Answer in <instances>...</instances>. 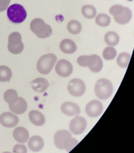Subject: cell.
<instances>
[{
  "label": "cell",
  "instance_id": "obj_16",
  "mask_svg": "<svg viewBox=\"0 0 134 153\" xmlns=\"http://www.w3.org/2000/svg\"><path fill=\"white\" fill-rule=\"evenodd\" d=\"M31 85L35 91L40 93L44 92L49 87L48 80L42 77L35 79L31 82Z\"/></svg>",
  "mask_w": 134,
  "mask_h": 153
},
{
  "label": "cell",
  "instance_id": "obj_30",
  "mask_svg": "<svg viewBox=\"0 0 134 153\" xmlns=\"http://www.w3.org/2000/svg\"><path fill=\"white\" fill-rule=\"evenodd\" d=\"M125 7L120 5H115L110 7L109 9V13L113 17L117 16L123 12Z\"/></svg>",
  "mask_w": 134,
  "mask_h": 153
},
{
  "label": "cell",
  "instance_id": "obj_26",
  "mask_svg": "<svg viewBox=\"0 0 134 153\" xmlns=\"http://www.w3.org/2000/svg\"><path fill=\"white\" fill-rule=\"evenodd\" d=\"M84 17L88 19H92L96 16L97 10L96 8L91 5H84L81 10Z\"/></svg>",
  "mask_w": 134,
  "mask_h": 153
},
{
  "label": "cell",
  "instance_id": "obj_33",
  "mask_svg": "<svg viewBox=\"0 0 134 153\" xmlns=\"http://www.w3.org/2000/svg\"><path fill=\"white\" fill-rule=\"evenodd\" d=\"M87 57H88V56H80L77 59V63L78 64V65L83 67H86Z\"/></svg>",
  "mask_w": 134,
  "mask_h": 153
},
{
  "label": "cell",
  "instance_id": "obj_7",
  "mask_svg": "<svg viewBox=\"0 0 134 153\" xmlns=\"http://www.w3.org/2000/svg\"><path fill=\"white\" fill-rule=\"evenodd\" d=\"M86 127L87 121L86 119L83 117L76 116L71 120L69 125V129L72 134L78 135L84 132Z\"/></svg>",
  "mask_w": 134,
  "mask_h": 153
},
{
  "label": "cell",
  "instance_id": "obj_13",
  "mask_svg": "<svg viewBox=\"0 0 134 153\" xmlns=\"http://www.w3.org/2000/svg\"><path fill=\"white\" fill-rule=\"evenodd\" d=\"M71 136V134L66 130L58 131L54 137V143L57 148L60 150L64 149V143L67 138Z\"/></svg>",
  "mask_w": 134,
  "mask_h": 153
},
{
  "label": "cell",
  "instance_id": "obj_25",
  "mask_svg": "<svg viewBox=\"0 0 134 153\" xmlns=\"http://www.w3.org/2000/svg\"><path fill=\"white\" fill-rule=\"evenodd\" d=\"M12 76V72L10 68L5 66H0V82H8Z\"/></svg>",
  "mask_w": 134,
  "mask_h": 153
},
{
  "label": "cell",
  "instance_id": "obj_11",
  "mask_svg": "<svg viewBox=\"0 0 134 153\" xmlns=\"http://www.w3.org/2000/svg\"><path fill=\"white\" fill-rule=\"evenodd\" d=\"M86 67H88L93 72H99L103 67L102 61L100 57L96 54L88 56L86 60Z\"/></svg>",
  "mask_w": 134,
  "mask_h": 153
},
{
  "label": "cell",
  "instance_id": "obj_8",
  "mask_svg": "<svg viewBox=\"0 0 134 153\" xmlns=\"http://www.w3.org/2000/svg\"><path fill=\"white\" fill-rule=\"evenodd\" d=\"M73 71L72 64L66 60H60L55 65V71L60 76L66 77L71 75Z\"/></svg>",
  "mask_w": 134,
  "mask_h": 153
},
{
  "label": "cell",
  "instance_id": "obj_18",
  "mask_svg": "<svg viewBox=\"0 0 134 153\" xmlns=\"http://www.w3.org/2000/svg\"><path fill=\"white\" fill-rule=\"evenodd\" d=\"M59 46L61 51L66 54H73L77 49L75 42L69 39H65L62 41Z\"/></svg>",
  "mask_w": 134,
  "mask_h": 153
},
{
  "label": "cell",
  "instance_id": "obj_21",
  "mask_svg": "<svg viewBox=\"0 0 134 153\" xmlns=\"http://www.w3.org/2000/svg\"><path fill=\"white\" fill-rule=\"evenodd\" d=\"M104 41L109 46H115L119 42L120 38L117 33L113 31H109L105 35Z\"/></svg>",
  "mask_w": 134,
  "mask_h": 153
},
{
  "label": "cell",
  "instance_id": "obj_31",
  "mask_svg": "<svg viewBox=\"0 0 134 153\" xmlns=\"http://www.w3.org/2000/svg\"><path fill=\"white\" fill-rule=\"evenodd\" d=\"M13 152V153H27V149L23 144H17L15 146Z\"/></svg>",
  "mask_w": 134,
  "mask_h": 153
},
{
  "label": "cell",
  "instance_id": "obj_6",
  "mask_svg": "<svg viewBox=\"0 0 134 153\" xmlns=\"http://www.w3.org/2000/svg\"><path fill=\"white\" fill-rule=\"evenodd\" d=\"M67 89L68 93L71 95L80 97L84 95L86 86L84 82L80 79H74L70 80L67 85Z\"/></svg>",
  "mask_w": 134,
  "mask_h": 153
},
{
  "label": "cell",
  "instance_id": "obj_23",
  "mask_svg": "<svg viewBox=\"0 0 134 153\" xmlns=\"http://www.w3.org/2000/svg\"><path fill=\"white\" fill-rule=\"evenodd\" d=\"M131 59V55L127 53H121L117 57L116 62L121 68H126L128 66Z\"/></svg>",
  "mask_w": 134,
  "mask_h": 153
},
{
  "label": "cell",
  "instance_id": "obj_32",
  "mask_svg": "<svg viewBox=\"0 0 134 153\" xmlns=\"http://www.w3.org/2000/svg\"><path fill=\"white\" fill-rule=\"evenodd\" d=\"M10 0H0V12H4L8 8Z\"/></svg>",
  "mask_w": 134,
  "mask_h": 153
},
{
  "label": "cell",
  "instance_id": "obj_5",
  "mask_svg": "<svg viewBox=\"0 0 134 153\" xmlns=\"http://www.w3.org/2000/svg\"><path fill=\"white\" fill-rule=\"evenodd\" d=\"M24 48L22 37L19 33L14 32L9 35L8 45L9 51L12 54H18L23 51Z\"/></svg>",
  "mask_w": 134,
  "mask_h": 153
},
{
  "label": "cell",
  "instance_id": "obj_1",
  "mask_svg": "<svg viewBox=\"0 0 134 153\" xmlns=\"http://www.w3.org/2000/svg\"><path fill=\"white\" fill-rule=\"evenodd\" d=\"M94 91L100 100H107L111 97L113 91L112 83L107 79H100L96 83Z\"/></svg>",
  "mask_w": 134,
  "mask_h": 153
},
{
  "label": "cell",
  "instance_id": "obj_28",
  "mask_svg": "<svg viewBox=\"0 0 134 153\" xmlns=\"http://www.w3.org/2000/svg\"><path fill=\"white\" fill-rule=\"evenodd\" d=\"M117 56V51L113 46L106 48L102 52L103 58L105 60H113Z\"/></svg>",
  "mask_w": 134,
  "mask_h": 153
},
{
  "label": "cell",
  "instance_id": "obj_9",
  "mask_svg": "<svg viewBox=\"0 0 134 153\" xmlns=\"http://www.w3.org/2000/svg\"><path fill=\"white\" fill-rule=\"evenodd\" d=\"M86 114L91 117H97L100 116L103 111V105L98 100H93L89 102L85 108Z\"/></svg>",
  "mask_w": 134,
  "mask_h": 153
},
{
  "label": "cell",
  "instance_id": "obj_4",
  "mask_svg": "<svg viewBox=\"0 0 134 153\" xmlns=\"http://www.w3.org/2000/svg\"><path fill=\"white\" fill-rule=\"evenodd\" d=\"M7 9V16L12 23L20 24L25 20L27 17V12L21 5L13 4Z\"/></svg>",
  "mask_w": 134,
  "mask_h": 153
},
{
  "label": "cell",
  "instance_id": "obj_19",
  "mask_svg": "<svg viewBox=\"0 0 134 153\" xmlns=\"http://www.w3.org/2000/svg\"><path fill=\"white\" fill-rule=\"evenodd\" d=\"M29 118L31 123L36 126H42L46 121L44 115L38 111H31L29 113Z\"/></svg>",
  "mask_w": 134,
  "mask_h": 153
},
{
  "label": "cell",
  "instance_id": "obj_24",
  "mask_svg": "<svg viewBox=\"0 0 134 153\" xmlns=\"http://www.w3.org/2000/svg\"><path fill=\"white\" fill-rule=\"evenodd\" d=\"M67 28L70 33L73 35H77L81 33L82 30V26L79 22L73 20L68 22Z\"/></svg>",
  "mask_w": 134,
  "mask_h": 153
},
{
  "label": "cell",
  "instance_id": "obj_20",
  "mask_svg": "<svg viewBox=\"0 0 134 153\" xmlns=\"http://www.w3.org/2000/svg\"><path fill=\"white\" fill-rule=\"evenodd\" d=\"M114 17V20L115 22L121 25H126L129 23V22L131 20L132 18V12L131 10L127 7H125L124 10L122 13H121L120 15L115 16Z\"/></svg>",
  "mask_w": 134,
  "mask_h": 153
},
{
  "label": "cell",
  "instance_id": "obj_14",
  "mask_svg": "<svg viewBox=\"0 0 134 153\" xmlns=\"http://www.w3.org/2000/svg\"><path fill=\"white\" fill-rule=\"evenodd\" d=\"M11 111L16 114H22L27 111L28 105L25 100L22 97H18L17 102L13 104L9 105Z\"/></svg>",
  "mask_w": 134,
  "mask_h": 153
},
{
  "label": "cell",
  "instance_id": "obj_17",
  "mask_svg": "<svg viewBox=\"0 0 134 153\" xmlns=\"http://www.w3.org/2000/svg\"><path fill=\"white\" fill-rule=\"evenodd\" d=\"M44 145L43 139L40 136L37 135L31 137L28 142V148L34 152H38L42 150Z\"/></svg>",
  "mask_w": 134,
  "mask_h": 153
},
{
  "label": "cell",
  "instance_id": "obj_15",
  "mask_svg": "<svg viewBox=\"0 0 134 153\" xmlns=\"http://www.w3.org/2000/svg\"><path fill=\"white\" fill-rule=\"evenodd\" d=\"M14 139L19 143H25L29 139V134L28 130L24 127H19L13 131Z\"/></svg>",
  "mask_w": 134,
  "mask_h": 153
},
{
  "label": "cell",
  "instance_id": "obj_29",
  "mask_svg": "<svg viewBox=\"0 0 134 153\" xmlns=\"http://www.w3.org/2000/svg\"><path fill=\"white\" fill-rule=\"evenodd\" d=\"M78 144V141L72 136L67 138L64 143V149L66 150L67 153L72 150Z\"/></svg>",
  "mask_w": 134,
  "mask_h": 153
},
{
  "label": "cell",
  "instance_id": "obj_3",
  "mask_svg": "<svg viewBox=\"0 0 134 153\" xmlns=\"http://www.w3.org/2000/svg\"><path fill=\"white\" fill-rule=\"evenodd\" d=\"M57 61V57L54 54L43 55L38 61L37 69L41 74L47 75L50 74Z\"/></svg>",
  "mask_w": 134,
  "mask_h": 153
},
{
  "label": "cell",
  "instance_id": "obj_10",
  "mask_svg": "<svg viewBox=\"0 0 134 153\" xmlns=\"http://www.w3.org/2000/svg\"><path fill=\"white\" fill-rule=\"evenodd\" d=\"M18 122V117L11 112H4L0 116V124L5 127H14Z\"/></svg>",
  "mask_w": 134,
  "mask_h": 153
},
{
  "label": "cell",
  "instance_id": "obj_12",
  "mask_svg": "<svg viewBox=\"0 0 134 153\" xmlns=\"http://www.w3.org/2000/svg\"><path fill=\"white\" fill-rule=\"evenodd\" d=\"M63 113L68 116H76L81 113L80 106L72 102H64L60 108Z\"/></svg>",
  "mask_w": 134,
  "mask_h": 153
},
{
  "label": "cell",
  "instance_id": "obj_2",
  "mask_svg": "<svg viewBox=\"0 0 134 153\" xmlns=\"http://www.w3.org/2000/svg\"><path fill=\"white\" fill-rule=\"evenodd\" d=\"M30 28L32 33L41 39L50 37L52 33L51 26L47 25L40 18L34 19L31 23Z\"/></svg>",
  "mask_w": 134,
  "mask_h": 153
},
{
  "label": "cell",
  "instance_id": "obj_27",
  "mask_svg": "<svg viewBox=\"0 0 134 153\" xmlns=\"http://www.w3.org/2000/svg\"><path fill=\"white\" fill-rule=\"evenodd\" d=\"M96 23L100 27H107L110 23V18L104 13H101L97 16L95 19Z\"/></svg>",
  "mask_w": 134,
  "mask_h": 153
},
{
  "label": "cell",
  "instance_id": "obj_22",
  "mask_svg": "<svg viewBox=\"0 0 134 153\" xmlns=\"http://www.w3.org/2000/svg\"><path fill=\"white\" fill-rule=\"evenodd\" d=\"M4 98L5 101L9 105L13 104L17 102L18 98L17 91L13 89H9L5 91L4 95Z\"/></svg>",
  "mask_w": 134,
  "mask_h": 153
}]
</instances>
